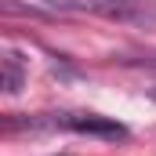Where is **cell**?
<instances>
[{
	"mask_svg": "<svg viewBox=\"0 0 156 156\" xmlns=\"http://www.w3.org/2000/svg\"><path fill=\"white\" fill-rule=\"evenodd\" d=\"M47 127H66L76 134H94V138H109V142H123L127 127L109 116H94V113H55L47 116Z\"/></svg>",
	"mask_w": 156,
	"mask_h": 156,
	"instance_id": "cell-1",
	"label": "cell"
},
{
	"mask_svg": "<svg viewBox=\"0 0 156 156\" xmlns=\"http://www.w3.org/2000/svg\"><path fill=\"white\" fill-rule=\"evenodd\" d=\"M26 83V58L22 55H0V94H18Z\"/></svg>",
	"mask_w": 156,
	"mask_h": 156,
	"instance_id": "cell-2",
	"label": "cell"
},
{
	"mask_svg": "<svg viewBox=\"0 0 156 156\" xmlns=\"http://www.w3.org/2000/svg\"><path fill=\"white\" fill-rule=\"evenodd\" d=\"M127 4H145V0H127Z\"/></svg>",
	"mask_w": 156,
	"mask_h": 156,
	"instance_id": "cell-3",
	"label": "cell"
},
{
	"mask_svg": "<svg viewBox=\"0 0 156 156\" xmlns=\"http://www.w3.org/2000/svg\"><path fill=\"white\" fill-rule=\"evenodd\" d=\"M153 98H156V87H153Z\"/></svg>",
	"mask_w": 156,
	"mask_h": 156,
	"instance_id": "cell-4",
	"label": "cell"
},
{
	"mask_svg": "<svg viewBox=\"0 0 156 156\" xmlns=\"http://www.w3.org/2000/svg\"><path fill=\"white\" fill-rule=\"evenodd\" d=\"M62 156H69V153H62Z\"/></svg>",
	"mask_w": 156,
	"mask_h": 156,
	"instance_id": "cell-5",
	"label": "cell"
}]
</instances>
